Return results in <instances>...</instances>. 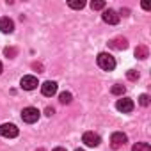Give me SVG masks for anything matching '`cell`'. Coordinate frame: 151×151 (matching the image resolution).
<instances>
[{
	"label": "cell",
	"mask_w": 151,
	"mask_h": 151,
	"mask_svg": "<svg viewBox=\"0 0 151 151\" xmlns=\"http://www.w3.org/2000/svg\"><path fill=\"white\" fill-rule=\"evenodd\" d=\"M135 57H137V59H147V57H149V50H147V46L139 45V46L135 48Z\"/></svg>",
	"instance_id": "cell-12"
},
{
	"label": "cell",
	"mask_w": 151,
	"mask_h": 151,
	"mask_svg": "<svg viewBox=\"0 0 151 151\" xmlns=\"http://www.w3.org/2000/svg\"><path fill=\"white\" fill-rule=\"evenodd\" d=\"M132 151H151V146L147 142H137Z\"/></svg>",
	"instance_id": "cell-15"
},
{
	"label": "cell",
	"mask_w": 151,
	"mask_h": 151,
	"mask_svg": "<svg viewBox=\"0 0 151 151\" xmlns=\"http://www.w3.org/2000/svg\"><path fill=\"white\" fill-rule=\"evenodd\" d=\"M68 6H69L71 9H82V7L86 6V2H84V0H69Z\"/></svg>",
	"instance_id": "cell-16"
},
{
	"label": "cell",
	"mask_w": 151,
	"mask_h": 151,
	"mask_svg": "<svg viewBox=\"0 0 151 151\" xmlns=\"http://www.w3.org/2000/svg\"><path fill=\"white\" fill-rule=\"evenodd\" d=\"M52 151H66L64 147H55V149H52Z\"/></svg>",
	"instance_id": "cell-24"
},
{
	"label": "cell",
	"mask_w": 151,
	"mask_h": 151,
	"mask_svg": "<svg viewBox=\"0 0 151 151\" xmlns=\"http://www.w3.org/2000/svg\"><path fill=\"white\" fill-rule=\"evenodd\" d=\"M133 100H130V98H121V100H117V103H116V109L119 110V112H123V114H128V112H132L133 110Z\"/></svg>",
	"instance_id": "cell-8"
},
{
	"label": "cell",
	"mask_w": 151,
	"mask_h": 151,
	"mask_svg": "<svg viewBox=\"0 0 151 151\" xmlns=\"http://www.w3.org/2000/svg\"><path fill=\"white\" fill-rule=\"evenodd\" d=\"M126 142H128V137L123 132H114L110 135V146H112V149H121Z\"/></svg>",
	"instance_id": "cell-4"
},
{
	"label": "cell",
	"mask_w": 151,
	"mask_h": 151,
	"mask_svg": "<svg viewBox=\"0 0 151 151\" xmlns=\"http://www.w3.org/2000/svg\"><path fill=\"white\" fill-rule=\"evenodd\" d=\"M139 103H140L142 107H147V105H149V96H147V94H140V96H139Z\"/></svg>",
	"instance_id": "cell-19"
},
{
	"label": "cell",
	"mask_w": 151,
	"mask_h": 151,
	"mask_svg": "<svg viewBox=\"0 0 151 151\" xmlns=\"http://www.w3.org/2000/svg\"><path fill=\"white\" fill-rule=\"evenodd\" d=\"M14 30V22L6 16V18H0V32H4V34H11Z\"/></svg>",
	"instance_id": "cell-10"
},
{
	"label": "cell",
	"mask_w": 151,
	"mask_h": 151,
	"mask_svg": "<svg viewBox=\"0 0 151 151\" xmlns=\"http://www.w3.org/2000/svg\"><path fill=\"white\" fill-rule=\"evenodd\" d=\"M4 53H6L7 57H11V59H13V57L16 55V48H13V46H11V48H6V50H4Z\"/></svg>",
	"instance_id": "cell-20"
},
{
	"label": "cell",
	"mask_w": 151,
	"mask_h": 151,
	"mask_svg": "<svg viewBox=\"0 0 151 151\" xmlns=\"http://www.w3.org/2000/svg\"><path fill=\"white\" fill-rule=\"evenodd\" d=\"M82 142H84L86 146H89V147H96V146H100L101 137H100L98 133H94V132H86V133L82 135Z\"/></svg>",
	"instance_id": "cell-5"
},
{
	"label": "cell",
	"mask_w": 151,
	"mask_h": 151,
	"mask_svg": "<svg viewBox=\"0 0 151 151\" xmlns=\"http://www.w3.org/2000/svg\"><path fill=\"white\" fill-rule=\"evenodd\" d=\"M39 116H41V112H39L36 107H27V109L22 110V119H23V123H27V124L36 123V121L39 119Z\"/></svg>",
	"instance_id": "cell-2"
},
{
	"label": "cell",
	"mask_w": 151,
	"mask_h": 151,
	"mask_svg": "<svg viewBox=\"0 0 151 151\" xmlns=\"http://www.w3.org/2000/svg\"><path fill=\"white\" fill-rule=\"evenodd\" d=\"M0 73H2V62H0Z\"/></svg>",
	"instance_id": "cell-26"
},
{
	"label": "cell",
	"mask_w": 151,
	"mask_h": 151,
	"mask_svg": "<svg viewBox=\"0 0 151 151\" xmlns=\"http://www.w3.org/2000/svg\"><path fill=\"white\" fill-rule=\"evenodd\" d=\"M124 86H121V84H116V86H112V89H110V93L114 94V96H123L124 94Z\"/></svg>",
	"instance_id": "cell-14"
},
{
	"label": "cell",
	"mask_w": 151,
	"mask_h": 151,
	"mask_svg": "<svg viewBox=\"0 0 151 151\" xmlns=\"http://www.w3.org/2000/svg\"><path fill=\"white\" fill-rule=\"evenodd\" d=\"M101 18H103V22L109 23V25H117L121 16H119L117 11H114V9H105L103 14H101Z\"/></svg>",
	"instance_id": "cell-7"
},
{
	"label": "cell",
	"mask_w": 151,
	"mask_h": 151,
	"mask_svg": "<svg viewBox=\"0 0 151 151\" xmlns=\"http://www.w3.org/2000/svg\"><path fill=\"white\" fill-rule=\"evenodd\" d=\"M96 60H98V66H100L101 69H105V71H112V69L116 68V59H114L110 53H105V52H103V53L98 55Z\"/></svg>",
	"instance_id": "cell-1"
},
{
	"label": "cell",
	"mask_w": 151,
	"mask_h": 151,
	"mask_svg": "<svg viewBox=\"0 0 151 151\" xmlns=\"http://www.w3.org/2000/svg\"><path fill=\"white\" fill-rule=\"evenodd\" d=\"M109 46L114 48V50H126L128 48V41L124 37H114L109 41Z\"/></svg>",
	"instance_id": "cell-11"
},
{
	"label": "cell",
	"mask_w": 151,
	"mask_h": 151,
	"mask_svg": "<svg viewBox=\"0 0 151 151\" xmlns=\"http://www.w3.org/2000/svg\"><path fill=\"white\" fill-rule=\"evenodd\" d=\"M142 9H146V11H147V9H149V4H147V2H142Z\"/></svg>",
	"instance_id": "cell-22"
},
{
	"label": "cell",
	"mask_w": 151,
	"mask_h": 151,
	"mask_svg": "<svg viewBox=\"0 0 151 151\" xmlns=\"http://www.w3.org/2000/svg\"><path fill=\"white\" fill-rule=\"evenodd\" d=\"M45 114H46V116H48V117H52V116H53V114H55V110H53V109H52V107H46V110H45Z\"/></svg>",
	"instance_id": "cell-21"
},
{
	"label": "cell",
	"mask_w": 151,
	"mask_h": 151,
	"mask_svg": "<svg viewBox=\"0 0 151 151\" xmlns=\"http://www.w3.org/2000/svg\"><path fill=\"white\" fill-rule=\"evenodd\" d=\"M20 86H22V89H25V91H34L39 84H37V78L34 77V75H25V77L20 80Z\"/></svg>",
	"instance_id": "cell-6"
},
{
	"label": "cell",
	"mask_w": 151,
	"mask_h": 151,
	"mask_svg": "<svg viewBox=\"0 0 151 151\" xmlns=\"http://www.w3.org/2000/svg\"><path fill=\"white\" fill-rule=\"evenodd\" d=\"M71 100H73V96H71V93H68V91H64V93H60V94H59V101H60L62 105L71 103Z\"/></svg>",
	"instance_id": "cell-13"
},
{
	"label": "cell",
	"mask_w": 151,
	"mask_h": 151,
	"mask_svg": "<svg viewBox=\"0 0 151 151\" xmlns=\"http://www.w3.org/2000/svg\"><path fill=\"white\" fill-rule=\"evenodd\" d=\"M91 9H93V11L105 9V2H103V0H93V2H91Z\"/></svg>",
	"instance_id": "cell-17"
},
{
	"label": "cell",
	"mask_w": 151,
	"mask_h": 151,
	"mask_svg": "<svg viewBox=\"0 0 151 151\" xmlns=\"http://www.w3.org/2000/svg\"><path fill=\"white\" fill-rule=\"evenodd\" d=\"M126 78L132 80V82L139 80V71H135V69H128V71H126Z\"/></svg>",
	"instance_id": "cell-18"
},
{
	"label": "cell",
	"mask_w": 151,
	"mask_h": 151,
	"mask_svg": "<svg viewBox=\"0 0 151 151\" xmlns=\"http://www.w3.org/2000/svg\"><path fill=\"white\" fill-rule=\"evenodd\" d=\"M128 13H130L128 9H121V14H123V16H128Z\"/></svg>",
	"instance_id": "cell-23"
},
{
	"label": "cell",
	"mask_w": 151,
	"mask_h": 151,
	"mask_svg": "<svg viewBox=\"0 0 151 151\" xmlns=\"http://www.w3.org/2000/svg\"><path fill=\"white\" fill-rule=\"evenodd\" d=\"M41 93H43V96H53L55 93H57V82H53V80H46L43 86H41Z\"/></svg>",
	"instance_id": "cell-9"
},
{
	"label": "cell",
	"mask_w": 151,
	"mask_h": 151,
	"mask_svg": "<svg viewBox=\"0 0 151 151\" xmlns=\"http://www.w3.org/2000/svg\"><path fill=\"white\" fill-rule=\"evenodd\" d=\"M36 151H45V149H43V147H39V149H36Z\"/></svg>",
	"instance_id": "cell-25"
},
{
	"label": "cell",
	"mask_w": 151,
	"mask_h": 151,
	"mask_svg": "<svg viewBox=\"0 0 151 151\" xmlns=\"http://www.w3.org/2000/svg\"><path fill=\"white\" fill-rule=\"evenodd\" d=\"M75 151H84V149H80V147H78V149H75Z\"/></svg>",
	"instance_id": "cell-27"
},
{
	"label": "cell",
	"mask_w": 151,
	"mask_h": 151,
	"mask_svg": "<svg viewBox=\"0 0 151 151\" xmlns=\"http://www.w3.org/2000/svg\"><path fill=\"white\" fill-rule=\"evenodd\" d=\"M18 133H20V130H18V126L13 124V123H4V124H0V135L6 137V139H14V137H18Z\"/></svg>",
	"instance_id": "cell-3"
}]
</instances>
